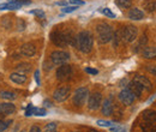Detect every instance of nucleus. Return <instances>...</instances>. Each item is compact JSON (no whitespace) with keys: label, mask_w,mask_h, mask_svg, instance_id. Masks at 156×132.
I'll return each mask as SVG.
<instances>
[{"label":"nucleus","mask_w":156,"mask_h":132,"mask_svg":"<svg viewBox=\"0 0 156 132\" xmlns=\"http://www.w3.org/2000/svg\"><path fill=\"white\" fill-rule=\"evenodd\" d=\"M94 45V38L90 31H80L76 38V47L82 52V53H89L93 49Z\"/></svg>","instance_id":"nucleus-1"},{"label":"nucleus","mask_w":156,"mask_h":132,"mask_svg":"<svg viewBox=\"0 0 156 132\" xmlns=\"http://www.w3.org/2000/svg\"><path fill=\"white\" fill-rule=\"evenodd\" d=\"M96 34H98V40L101 45L108 43L109 41L113 40L114 31L112 29V27L107 23H100L96 27Z\"/></svg>","instance_id":"nucleus-2"},{"label":"nucleus","mask_w":156,"mask_h":132,"mask_svg":"<svg viewBox=\"0 0 156 132\" xmlns=\"http://www.w3.org/2000/svg\"><path fill=\"white\" fill-rule=\"evenodd\" d=\"M70 60V54L65 51H54L51 54V61L55 66H61Z\"/></svg>","instance_id":"nucleus-3"},{"label":"nucleus","mask_w":156,"mask_h":132,"mask_svg":"<svg viewBox=\"0 0 156 132\" xmlns=\"http://www.w3.org/2000/svg\"><path fill=\"white\" fill-rule=\"evenodd\" d=\"M88 95H89V90L88 88L83 87V88H78L77 90L75 91V95L72 97V101H73V105L77 106V107H80L84 105L85 100L88 98Z\"/></svg>","instance_id":"nucleus-4"},{"label":"nucleus","mask_w":156,"mask_h":132,"mask_svg":"<svg viewBox=\"0 0 156 132\" xmlns=\"http://www.w3.org/2000/svg\"><path fill=\"white\" fill-rule=\"evenodd\" d=\"M51 41H52L55 46H58V47H65V46H67L65 31H59V30L52 31V33H51Z\"/></svg>","instance_id":"nucleus-5"},{"label":"nucleus","mask_w":156,"mask_h":132,"mask_svg":"<svg viewBox=\"0 0 156 132\" xmlns=\"http://www.w3.org/2000/svg\"><path fill=\"white\" fill-rule=\"evenodd\" d=\"M137 35H138V30L135 25H127L122 29V37H124V41L125 42H133L137 38Z\"/></svg>","instance_id":"nucleus-6"},{"label":"nucleus","mask_w":156,"mask_h":132,"mask_svg":"<svg viewBox=\"0 0 156 132\" xmlns=\"http://www.w3.org/2000/svg\"><path fill=\"white\" fill-rule=\"evenodd\" d=\"M71 76H72V67L70 65L64 64V65H61V66L58 67V70H57V78H58L59 80L65 82V80L70 79Z\"/></svg>","instance_id":"nucleus-7"},{"label":"nucleus","mask_w":156,"mask_h":132,"mask_svg":"<svg viewBox=\"0 0 156 132\" xmlns=\"http://www.w3.org/2000/svg\"><path fill=\"white\" fill-rule=\"evenodd\" d=\"M70 95H71V89L69 87H60L53 93V98L57 102H64L65 100L69 98Z\"/></svg>","instance_id":"nucleus-8"},{"label":"nucleus","mask_w":156,"mask_h":132,"mask_svg":"<svg viewBox=\"0 0 156 132\" xmlns=\"http://www.w3.org/2000/svg\"><path fill=\"white\" fill-rule=\"evenodd\" d=\"M102 102V95L100 93H93V94L89 96V100H88V107L89 109L91 111H95L100 107Z\"/></svg>","instance_id":"nucleus-9"},{"label":"nucleus","mask_w":156,"mask_h":132,"mask_svg":"<svg viewBox=\"0 0 156 132\" xmlns=\"http://www.w3.org/2000/svg\"><path fill=\"white\" fill-rule=\"evenodd\" d=\"M119 98H120V101H121L124 105H126V106L132 105V103L135 102V100H136L135 95L132 94L127 88L120 91V94H119Z\"/></svg>","instance_id":"nucleus-10"},{"label":"nucleus","mask_w":156,"mask_h":132,"mask_svg":"<svg viewBox=\"0 0 156 132\" xmlns=\"http://www.w3.org/2000/svg\"><path fill=\"white\" fill-rule=\"evenodd\" d=\"M20 54L24 57H34L36 54V46L34 43H24L20 47Z\"/></svg>","instance_id":"nucleus-11"},{"label":"nucleus","mask_w":156,"mask_h":132,"mask_svg":"<svg viewBox=\"0 0 156 132\" xmlns=\"http://www.w3.org/2000/svg\"><path fill=\"white\" fill-rule=\"evenodd\" d=\"M16 112V106L11 102H4V103H0V114H4V115H9V114H12Z\"/></svg>","instance_id":"nucleus-12"},{"label":"nucleus","mask_w":156,"mask_h":132,"mask_svg":"<svg viewBox=\"0 0 156 132\" xmlns=\"http://www.w3.org/2000/svg\"><path fill=\"white\" fill-rule=\"evenodd\" d=\"M133 80H135L136 83H138L143 89H147V90H150V89H151V83H150V80H149L147 77H144V76L136 75L135 78H133Z\"/></svg>","instance_id":"nucleus-13"},{"label":"nucleus","mask_w":156,"mask_h":132,"mask_svg":"<svg viewBox=\"0 0 156 132\" xmlns=\"http://www.w3.org/2000/svg\"><path fill=\"white\" fill-rule=\"evenodd\" d=\"M102 114L106 115V116H109L113 113V102H112V98H106L103 101V105H102Z\"/></svg>","instance_id":"nucleus-14"},{"label":"nucleus","mask_w":156,"mask_h":132,"mask_svg":"<svg viewBox=\"0 0 156 132\" xmlns=\"http://www.w3.org/2000/svg\"><path fill=\"white\" fill-rule=\"evenodd\" d=\"M127 89L132 93V94L135 95V97H140L142 96V91H143V88L136 83L135 80H132V82H130L129 83V87H127Z\"/></svg>","instance_id":"nucleus-15"},{"label":"nucleus","mask_w":156,"mask_h":132,"mask_svg":"<svg viewBox=\"0 0 156 132\" xmlns=\"http://www.w3.org/2000/svg\"><path fill=\"white\" fill-rule=\"evenodd\" d=\"M129 18L132 20H140L144 18V12L137 7H132L129 11Z\"/></svg>","instance_id":"nucleus-16"},{"label":"nucleus","mask_w":156,"mask_h":132,"mask_svg":"<svg viewBox=\"0 0 156 132\" xmlns=\"http://www.w3.org/2000/svg\"><path fill=\"white\" fill-rule=\"evenodd\" d=\"M142 55L147 59L156 58V47L155 46H147L142 49Z\"/></svg>","instance_id":"nucleus-17"},{"label":"nucleus","mask_w":156,"mask_h":132,"mask_svg":"<svg viewBox=\"0 0 156 132\" xmlns=\"http://www.w3.org/2000/svg\"><path fill=\"white\" fill-rule=\"evenodd\" d=\"M10 79L13 82V83H17V84H24L27 82V76L18 73V72H15V73H11L10 76Z\"/></svg>","instance_id":"nucleus-18"},{"label":"nucleus","mask_w":156,"mask_h":132,"mask_svg":"<svg viewBox=\"0 0 156 132\" xmlns=\"http://www.w3.org/2000/svg\"><path fill=\"white\" fill-rule=\"evenodd\" d=\"M30 71H31V65L28 64V62H22V64L16 66V72L22 73V75H25V73H28Z\"/></svg>","instance_id":"nucleus-19"},{"label":"nucleus","mask_w":156,"mask_h":132,"mask_svg":"<svg viewBox=\"0 0 156 132\" xmlns=\"http://www.w3.org/2000/svg\"><path fill=\"white\" fill-rule=\"evenodd\" d=\"M143 119L145 121H150V123H155L156 121V112L151 109H147L143 112Z\"/></svg>","instance_id":"nucleus-20"},{"label":"nucleus","mask_w":156,"mask_h":132,"mask_svg":"<svg viewBox=\"0 0 156 132\" xmlns=\"http://www.w3.org/2000/svg\"><path fill=\"white\" fill-rule=\"evenodd\" d=\"M140 129L143 132H156V125L150 121H144L140 124Z\"/></svg>","instance_id":"nucleus-21"},{"label":"nucleus","mask_w":156,"mask_h":132,"mask_svg":"<svg viewBox=\"0 0 156 132\" xmlns=\"http://www.w3.org/2000/svg\"><path fill=\"white\" fill-rule=\"evenodd\" d=\"M143 7L148 12H153L156 10V0H145L143 2Z\"/></svg>","instance_id":"nucleus-22"},{"label":"nucleus","mask_w":156,"mask_h":132,"mask_svg":"<svg viewBox=\"0 0 156 132\" xmlns=\"http://www.w3.org/2000/svg\"><path fill=\"white\" fill-rule=\"evenodd\" d=\"M20 7V5L18 4H15V2H5V4H1L0 5V10H18Z\"/></svg>","instance_id":"nucleus-23"},{"label":"nucleus","mask_w":156,"mask_h":132,"mask_svg":"<svg viewBox=\"0 0 156 132\" xmlns=\"http://www.w3.org/2000/svg\"><path fill=\"white\" fill-rule=\"evenodd\" d=\"M122 40H124V37H122V29H120V30L115 31L114 35H113V43H114V46L118 47L119 43H120Z\"/></svg>","instance_id":"nucleus-24"},{"label":"nucleus","mask_w":156,"mask_h":132,"mask_svg":"<svg viewBox=\"0 0 156 132\" xmlns=\"http://www.w3.org/2000/svg\"><path fill=\"white\" fill-rule=\"evenodd\" d=\"M115 4L121 9H130L132 6V0H115Z\"/></svg>","instance_id":"nucleus-25"},{"label":"nucleus","mask_w":156,"mask_h":132,"mask_svg":"<svg viewBox=\"0 0 156 132\" xmlns=\"http://www.w3.org/2000/svg\"><path fill=\"white\" fill-rule=\"evenodd\" d=\"M0 97L4 100H15L16 94L12 91H0Z\"/></svg>","instance_id":"nucleus-26"},{"label":"nucleus","mask_w":156,"mask_h":132,"mask_svg":"<svg viewBox=\"0 0 156 132\" xmlns=\"http://www.w3.org/2000/svg\"><path fill=\"white\" fill-rule=\"evenodd\" d=\"M100 12L101 13H103L105 16H107V17H109V18H115V15L109 10V9H107V7H103V9H100Z\"/></svg>","instance_id":"nucleus-27"},{"label":"nucleus","mask_w":156,"mask_h":132,"mask_svg":"<svg viewBox=\"0 0 156 132\" xmlns=\"http://www.w3.org/2000/svg\"><path fill=\"white\" fill-rule=\"evenodd\" d=\"M12 124V120H2L1 123H0V132H4V131H6L7 130V127L10 126Z\"/></svg>","instance_id":"nucleus-28"},{"label":"nucleus","mask_w":156,"mask_h":132,"mask_svg":"<svg viewBox=\"0 0 156 132\" xmlns=\"http://www.w3.org/2000/svg\"><path fill=\"white\" fill-rule=\"evenodd\" d=\"M55 127H57V124L55 123H49L46 125L44 127V132H53L55 131Z\"/></svg>","instance_id":"nucleus-29"},{"label":"nucleus","mask_w":156,"mask_h":132,"mask_svg":"<svg viewBox=\"0 0 156 132\" xmlns=\"http://www.w3.org/2000/svg\"><path fill=\"white\" fill-rule=\"evenodd\" d=\"M33 114L34 115H39V116H41V115H46V109H43V108H35L34 107V109H33Z\"/></svg>","instance_id":"nucleus-30"},{"label":"nucleus","mask_w":156,"mask_h":132,"mask_svg":"<svg viewBox=\"0 0 156 132\" xmlns=\"http://www.w3.org/2000/svg\"><path fill=\"white\" fill-rule=\"evenodd\" d=\"M96 124H98V126H102V127H109L112 125V123L108 121V120H98Z\"/></svg>","instance_id":"nucleus-31"},{"label":"nucleus","mask_w":156,"mask_h":132,"mask_svg":"<svg viewBox=\"0 0 156 132\" xmlns=\"http://www.w3.org/2000/svg\"><path fill=\"white\" fill-rule=\"evenodd\" d=\"M76 10H77V6H67V7L61 9V11H62L64 13H70V12H73V11H76Z\"/></svg>","instance_id":"nucleus-32"},{"label":"nucleus","mask_w":156,"mask_h":132,"mask_svg":"<svg viewBox=\"0 0 156 132\" xmlns=\"http://www.w3.org/2000/svg\"><path fill=\"white\" fill-rule=\"evenodd\" d=\"M10 2H15V4H18V5H29L30 4V0H9Z\"/></svg>","instance_id":"nucleus-33"},{"label":"nucleus","mask_w":156,"mask_h":132,"mask_svg":"<svg viewBox=\"0 0 156 132\" xmlns=\"http://www.w3.org/2000/svg\"><path fill=\"white\" fill-rule=\"evenodd\" d=\"M147 71L150 72L151 75L156 76V65H149V66H147Z\"/></svg>","instance_id":"nucleus-34"},{"label":"nucleus","mask_w":156,"mask_h":132,"mask_svg":"<svg viewBox=\"0 0 156 132\" xmlns=\"http://www.w3.org/2000/svg\"><path fill=\"white\" fill-rule=\"evenodd\" d=\"M30 13L36 15V16H39V17H41V18L44 16V12H43L42 10H33V11H30Z\"/></svg>","instance_id":"nucleus-35"},{"label":"nucleus","mask_w":156,"mask_h":132,"mask_svg":"<svg viewBox=\"0 0 156 132\" xmlns=\"http://www.w3.org/2000/svg\"><path fill=\"white\" fill-rule=\"evenodd\" d=\"M70 4H72L73 6H80V5H84V1H82V0H70Z\"/></svg>","instance_id":"nucleus-36"},{"label":"nucleus","mask_w":156,"mask_h":132,"mask_svg":"<svg viewBox=\"0 0 156 132\" xmlns=\"http://www.w3.org/2000/svg\"><path fill=\"white\" fill-rule=\"evenodd\" d=\"M33 109H34V107H33L31 105H29V106H28V108H27V111H25V115H27V116L33 115Z\"/></svg>","instance_id":"nucleus-37"},{"label":"nucleus","mask_w":156,"mask_h":132,"mask_svg":"<svg viewBox=\"0 0 156 132\" xmlns=\"http://www.w3.org/2000/svg\"><path fill=\"white\" fill-rule=\"evenodd\" d=\"M85 72H88V73H90V75H98V70H95V69H90V67H87V69H85Z\"/></svg>","instance_id":"nucleus-38"},{"label":"nucleus","mask_w":156,"mask_h":132,"mask_svg":"<svg viewBox=\"0 0 156 132\" xmlns=\"http://www.w3.org/2000/svg\"><path fill=\"white\" fill-rule=\"evenodd\" d=\"M29 132H41V129H40L39 126L34 125V126H31V129H30V131Z\"/></svg>","instance_id":"nucleus-39"},{"label":"nucleus","mask_w":156,"mask_h":132,"mask_svg":"<svg viewBox=\"0 0 156 132\" xmlns=\"http://www.w3.org/2000/svg\"><path fill=\"white\" fill-rule=\"evenodd\" d=\"M35 79H36L37 85H40V71H36V72H35Z\"/></svg>","instance_id":"nucleus-40"},{"label":"nucleus","mask_w":156,"mask_h":132,"mask_svg":"<svg viewBox=\"0 0 156 132\" xmlns=\"http://www.w3.org/2000/svg\"><path fill=\"white\" fill-rule=\"evenodd\" d=\"M44 105H46V107H52V103H51L48 100H46V101H44Z\"/></svg>","instance_id":"nucleus-41"},{"label":"nucleus","mask_w":156,"mask_h":132,"mask_svg":"<svg viewBox=\"0 0 156 132\" xmlns=\"http://www.w3.org/2000/svg\"><path fill=\"white\" fill-rule=\"evenodd\" d=\"M111 131H112V132H118V131H119V127H111Z\"/></svg>","instance_id":"nucleus-42"},{"label":"nucleus","mask_w":156,"mask_h":132,"mask_svg":"<svg viewBox=\"0 0 156 132\" xmlns=\"http://www.w3.org/2000/svg\"><path fill=\"white\" fill-rule=\"evenodd\" d=\"M4 116H5V115H4V114H0V123H1V121H2V120H4Z\"/></svg>","instance_id":"nucleus-43"},{"label":"nucleus","mask_w":156,"mask_h":132,"mask_svg":"<svg viewBox=\"0 0 156 132\" xmlns=\"http://www.w3.org/2000/svg\"><path fill=\"white\" fill-rule=\"evenodd\" d=\"M58 5H66V2H64V1H59Z\"/></svg>","instance_id":"nucleus-44"},{"label":"nucleus","mask_w":156,"mask_h":132,"mask_svg":"<svg viewBox=\"0 0 156 132\" xmlns=\"http://www.w3.org/2000/svg\"><path fill=\"white\" fill-rule=\"evenodd\" d=\"M88 132H98V131H96V130H90V131H88Z\"/></svg>","instance_id":"nucleus-45"},{"label":"nucleus","mask_w":156,"mask_h":132,"mask_svg":"<svg viewBox=\"0 0 156 132\" xmlns=\"http://www.w3.org/2000/svg\"><path fill=\"white\" fill-rule=\"evenodd\" d=\"M122 132H126V131H125V130H122Z\"/></svg>","instance_id":"nucleus-46"},{"label":"nucleus","mask_w":156,"mask_h":132,"mask_svg":"<svg viewBox=\"0 0 156 132\" xmlns=\"http://www.w3.org/2000/svg\"><path fill=\"white\" fill-rule=\"evenodd\" d=\"M20 132H25V131H24V130H23V131H20Z\"/></svg>","instance_id":"nucleus-47"},{"label":"nucleus","mask_w":156,"mask_h":132,"mask_svg":"<svg viewBox=\"0 0 156 132\" xmlns=\"http://www.w3.org/2000/svg\"><path fill=\"white\" fill-rule=\"evenodd\" d=\"M53 132H57V131H53Z\"/></svg>","instance_id":"nucleus-48"},{"label":"nucleus","mask_w":156,"mask_h":132,"mask_svg":"<svg viewBox=\"0 0 156 132\" xmlns=\"http://www.w3.org/2000/svg\"><path fill=\"white\" fill-rule=\"evenodd\" d=\"M75 132H78V131H75Z\"/></svg>","instance_id":"nucleus-49"}]
</instances>
